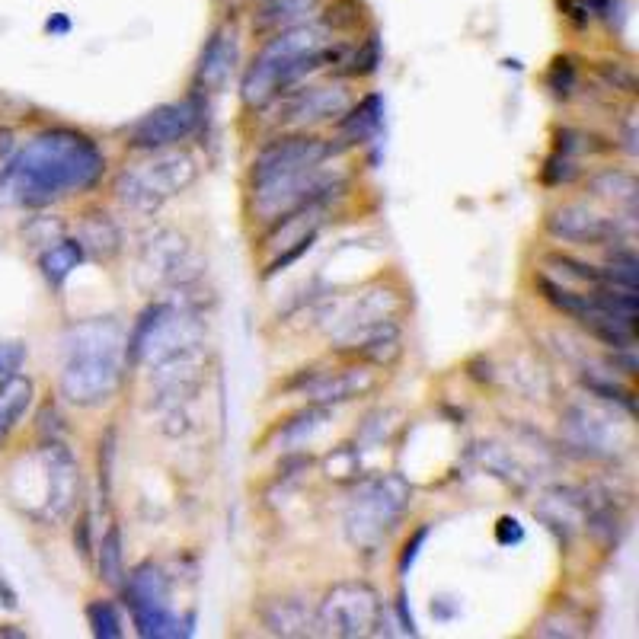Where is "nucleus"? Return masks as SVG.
I'll list each match as a JSON object with an SVG mask.
<instances>
[{"label":"nucleus","instance_id":"15","mask_svg":"<svg viewBox=\"0 0 639 639\" xmlns=\"http://www.w3.org/2000/svg\"><path fill=\"white\" fill-rule=\"evenodd\" d=\"M234 61H237V32H234V26H224L211 36V42L202 52L199 77H195L199 80V87L208 90V93H218L227 84V77H231Z\"/></svg>","mask_w":639,"mask_h":639},{"label":"nucleus","instance_id":"23","mask_svg":"<svg viewBox=\"0 0 639 639\" xmlns=\"http://www.w3.org/2000/svg\"><path fill=\"white\" fill-rule=\"evenodd\" d=\"M317 10V0H266L256 16V29H282L307 20Z\"/></svg>","mask_w":639,"mask_h":639},{"label":"nucleus","instance_id":"14","mask_svg":"<svg viewBox=\"0 0 639 639\" xmlns=\"http://www.w3.org/2000/svg\"><path fill=\"white\" fill-rule=\"evenodd\" d=\"M282 119L288 125H317V122H333L346 116V109L352 106L349 93L339 84L333 87H298L282 93Z\"/></svg>","mask_w":639,"mask_h":639},{"label":"nucleus","instance_id":"22","mask_svg":"<svg viewBox=\"0 0 639 639\" xmlns=\"http://www.w3.org/2000/svg\"><path fill=\"white\" fill-rule=\"evenodd\" d=\"M588 189H592L598 199H608V202H620V205H627V211L633 215L636 211V179L624 170H604L598 176L588 179Z\"/></svg>","mask_w":639,"mask_h":639},{"label":"nucleus","instance_id":"33","mask_svg":"<svg viewBox=\"0 0 639 639\" xmlns=\"http://www.w3.org/2000/svg\"><path fill=\"white\" fill-rule=\"evenodd\" d=\"M429 524H425V528H419L413 537L406 540V547H403V553H400V576H406L409 569H413V563H416V556H419V550H422V544L425 540H429Z\"/></svg>","mask_w":639,"mask_h":639},{"label":"nucleus","instance_id":"24","mask_svg":"<svg viewBox=\"0 0 639 639\" xmlns=\"http://www.w3.org/2000/svg\"><path fill=\"white\" fill-rule=\"evenodd\" d=\"M100 576L109 585H122L125 582V569H122V531L112 524V528L103 534L100 544Z\"/></svg>","mask_w":639,"mask_h":639},{"label":"nucleus","instance_id":"25","mask_svg":"<svg viewBox=\"0 0 639 639\" xmlns=\"http://www.w3.org/2000/svg\"><path fill=\"white\" fill-rule=\"evenodd\" d=\"M87 620L93 627V636L100 639H119L122 636V617L112 601H93L87 608Z\"/></svg>","mask_w":639,"mask_h":639},{"label":"nucleus","instance_id":"16","mask_svg":"<svg viewBox=\"0 0 639 639\" xmlns=\"http://www.w3.org/2000/svg\"><path fill=\"white\" fill-rule=\"evenodd\" d=\"M262 624L275 636H314L317 630V614L298 598H278L262 608Z\"/></svg>","mask_w":639,"mask_h":639},{"label":"nucleus","instance_id":"3","mask_svg":"<svg viewBox=\"0 0 639 639\" xmlns=\"http://www.w3.org/2000/svg\"><path fill=\"white\" fill-rule=\"evenodd\" d=\"M326 61H339V52L326 45L323 26H288L262 48L243 77L240 96L250 109H266L307 74L320 71Z\"/></svg>","mask_w":639,"mask_h":639},{"label":"nucleus","instance_id":"7","mask_svg":"<svg viewBox=\"0 0 639 639\" xmlns=\"http://www.w3.org/2000/svg\"><path fill=\"white\" fill-rule=\"evenodd\" d=\"M381 598L371 585L365 582H339L336 588L326 592L317 611V627L320 633L330 636H371L381 627Z\"/></svg>","mask_w":639,"mask_h":639},{"label":"nucleus","instance_id":"29","mask_svg":"<svg viewBox=\"0 0 639 639\" xmlns=\"http://www.w3.org/2000/svg\"><path fill=\"white\" fill-rule=\"evenodd\" d=\"M547 84H550V90H553L556 96H569V93H572V87H576V68H572L569 58H556V61H553Z\"/></svg>","mask_w":639,"mask_h":639},{"label":"nucleus","instance_id":"20","mask_svg":"<svg viewBox=\"0 0 639 639\" xmlns=\"http://www.w3.org/2000/svg\"><path fill=\"white\" fill-rule=\"evenodd\" d=\"M84 262V247H80V240H71L64 237L58 240L55 247H48L39 259V269L45 275V282L52 288H61L64 282H68V275Z\"/></svg>","mask_w":639,"mask_h":639},{"label":"nucleus","instance_id":"12","mask_svg":"<svg viewBox=\"0 0 639 639\" xmlns=\"http://www.w3.org/2000/svg\"><path fill=\"white\" fill-rule=\"evenodd\" d=\"M547 231L556 240L566 243H588V247H601V243H614L624 237V224L617 218L601 215V211L588 208L582 202H572L556 208L547 218Z\"/></svg>","mask_w":639,"mask_h":639},{"label":"nucleus","instance_id":"8","mask_svg":"<svg viewBox=\"0 0 639 639\" xmlns=\"http://www.w3.org/2000/svg\"><path fill=\"white\" fill-rule=\"evenodd\" d=\"M563 432L569 448H576L585 457H595V461H608V457L627 448V429L614 413L598 406H569L563 416Z\"/></svg>","mask_w":639,"mask_h":639},{"label":"nucleus","instance_id":"6","mask_svg":"<svg viewBox=\"0 0 639 639\" xmlns=\"http://www.w3.org/2000/svg\"><path fill=\"white\" fill-rule=\"evenodd\" d=\"M125 604L131 620L144 639H176L192 636V617L179 620L170 611V582L154 563H141L131 569V576L122 582Z\"/></svg>","mask_w":639,"mask_h":639},{"label":"nucleus","instance_id":"5","mask_svg":"<svg viewBox=\"0 0 639 639\" xmlns=\"http://www.w3.org/2000/svg\"><path fill=\"white\" fill-rule=\"evenodd\" d=\"M413 499V489L397 473H378L355 486L346 509V534L355 547L371 550L393 531Z\"/></svg>","mask_w":639,"mask_h":639},{"label":"nucleus","instance_id":"30","mask_svg":"<svg viewBox=\"0 0 639 639\" xmlns=\"http://www.w3.org/2000/svg\"><path fill=\"white\" fill-rule=\"evenodd\" d=\"M314 240H317V231L314 234H307V237H301V240H294V243H288V250L282 253V256H275L272 259V266L266 269V275H275V272H282V269H288L291 262H298L310 247H314Z\"/></svg>","mask_w":639,"mask_h":639},{"label":"nucleus","instance_id":"1","mask_svg":"<svg viewBox=\"0 0 639 639\" xmlns=\"http://www.w3.org/2000/svg\"><path fill=\"white\" fill-rule=\"evenodd\" d=\"M106 157L93 138L74 128H48L32 138L0 173V192L13 205L42 208L100 183Z\"/></svg>","mask_w":639,"mask_h":639},{"label":"nucleus","instance_id":"27","mask_svg":"<svg viewBox=\"0 0 639 639\" xmlns=\"http://www.w3.org/2000/svg\"><path fill=\"white\" fill-rule=\"evenodd\" d=\"M585 387L595 393L598 400H608V403H617V406H624L627 413H633V393L627 387H620L617 381L611 378H604V374H585Z\"/></svg>","mask_w":639,"mask_h":639},{"label":"nucleus","instance_id":"32","mask_svg":"<svg viewBox=\"0 0 639 639\" xmlns=\"http://www.w3.org/2000/svg\"><path fill=\"white\" fill-rule=\"evenodd\" d=\"M576 173H579L576 163H572L566 154H556V157L547 160V167H544V183L560 186V183H569V179L576 176Z\"/></svg>","mask_w":639,"mask_h":639},{"label":"nucleus","instance_id":"11","mask_svg":"<svg viewBox=\"0 0 639 639\" xmlns=\"http://www.w3.org/2000/svg\"><path fill=\"white\" fill-rule=\"evenodd\" d=\"M141 272L157 285H189L199 272V259L183 234L160 231L141 247Z\"/></svg>","mask_w":639,"mask_h":639},{"label":"nucleus","instance_id":"9","mask_svg":"<svg viewBox=\"0 0 639 639\" xmlns=\"http://www.w3.org/2000/svg\"><path fill=\"white\" fill-rule=\"evenodd\" d=\"M199 122H202L199 96H189V100L179 103H163L131 128L128 144L138 147V151H167V147L189 141Z\"/></svg>","mask_w":639,"mask_h":639},{"label":"nucleus","instance_id":"2","mask_svg":"<svg viewBox=\"0 0 639 639\" xmlns=\"http://www.w3.org/2000/svg\"><path fill=\"white\" fill-rule=\"evenodd\" d=\"M125 326L112 317H93L64 333L61 393L74 406H100L119 390L128 368Z\"/></svg>","mask_w":639,"mask_h":639},{"label":"nucleus","instance_id":"17","mask_svg":"<svg viewBox=\"0 0 639 639\" xmlns=\"http://www.w3.org/2000/svg\"><path fill=\"white\" fill-rule=\"evenodd\" d=\"M384 125V100L378 93L365 96L358 106H349L346 116L339 119V131L346 144H368Z\"/></svg>","mask_w":639,"mask_h":639},{"label":"nucleus","instance_id":"13","mask_svg":"<svg viewBox=\"0 0 639 639\" xmlns=\"http://www.w3.org/2000/svg\"><path fill=\"white\" fill-rule=\"evenodd\" d=\"M374 387H378V374L365 365H352L339 371H314L310 378H304L301 393L307 397V403L336 406V403H349L355 397H365Z\"/></svg>","mask_w":639,"mask_h":639},{"label":"nucleus","instance_id":"19","mask_svg":"<svg viewBox=\"0 0 639 639\" xmlns=\"http://www.w3.org/2000/svg\"><path fill=\"white\" fill-rule=\"evenodd\" d=\"M330 422V406H317L310 403L307 409H301L298 416H291L282 429L275 432V445L282 451H298V448H307L310 441L317 438V432L323 429V425Z\"/></svg>","mask_w":639,"mask_h":639},{"label":"nucleus","instance_id":"34","mask_svg":"<svg viewBox=\"0 0 639 639\" xmlns=\"http://www.w3.org/2000/svg\"><path fill=\"white\" fill-rule=\"evenodd\" d=\"M496 534H499V544H518V540H524V531H521V524L515 518H502Z\"/></svg>","mask_w":639,"mask_h":639},{"label":"nucleus","instance_id":"28","mask_svg":"<svg viewBox=\"0 0 639 639\" xmlns=\"http://www.w3.org/2000/svg\"><path fill=\"white\" fill-rule=\"evenodd\" d=\"M378 64H381V45H378V36H371L358 52L352 55L349 61V68H342L346 74L358 77V74H371V71H378Z\"/></svg>","mask_w":639,"mask_h":639},{"label":"nucleus","instance_id":"35","mask_svg":"<svg viewBox=\"0 0 639 639\" xmlns=\"http://www.w3.org/2000/svg\"><path fill=\"white\" fill-rule=\"evenodd\" d=\"M48 32H68L71 29V23L64 20V16H55V20H48V26H45Z\"/></svg>","mask_w":639,"mask_h":639},{"label":"nucleus","instance_id":"4","mask_svg":"<svg viewBox=\"0 0 639 639\" xmlns=\"http://www.w3.org/2000/svg\"><path fill=\"white\" fill-rule=\"evenodd\" d=\"M199 179V160L189 151H157L151 160L125 167L116 176V199L138 211V215H154L179 192H186Z\"/></svg>","mask_w":639,"mask_h":639},{"label":"nucleus","instance_id":"26","mask_svg":"<svg viewBox=\"0 0 639 639\" xmlns=\"http://www.w3.org/2000/svg\"><path fill=\"white\" fill-rule=\"evenodd\" d=\"M608 278L611 285H620V288H636V278H639V262L633 256V250H614L611 253V262H608Z\"/></svg>","mask_w":639,"mask_h":639},{"label":"nucleus","instance_id":"18","mask_svg":"<svg viewBox=\"0 0 639 639\" xmlns=\"http://www.w3.org/2000/svg\"><path fill=\"white\" fill-rule=\"evenodd\" d=\"M32 406V381L23 374H10L0 381V445L13 435L16 425L23 422L26 409Z\"/></svg>","mask_w":639,"mask_h":639},{"label":"nucleus","instance_id":"10","mask_svg":"<svg viewBox=\"0 0 639 639\" xmlns=\"http://www.w3.org/2000/svg\"><path fill=\"white\" fill-rule=\"evenodd\" d=\"M336 147L323 138L314 135H288V138H278L269 147H262L259 157L253 160V186L262 183H272L278 176H291V173H301L310 167H320L323 160L333 157Z\"/></svg>","mask_w":639,"mask_h":639},{"label":"nucleus","instance_id":"31","mask_svg":"<svg viewBox=\"0 0 639 639\" xmlns=\"http://www.w3.org/2000/svg\"><path fill=\"white\" fill-rule=\"evenodd\" d=\"M23 362H26V346H23V342H0V381L20 371Z\"/></svg>","mask_w":639,"mask_h":639},{"label":"nucleus","instance_id":"21","mask_svg":"<svg viewBox=\"0 0 639 639\" xmlns=\"http://www.w3.org/2000/svg\"><path fill=\"white\" fill-rule=\"evenodd\" d=\"M77 240H80V247L90 250L96 259H112L122 250V234H119V227L109 221V215H90Z\"/></svg>","mask_w":639,"mask_h":639}]
</instances>
